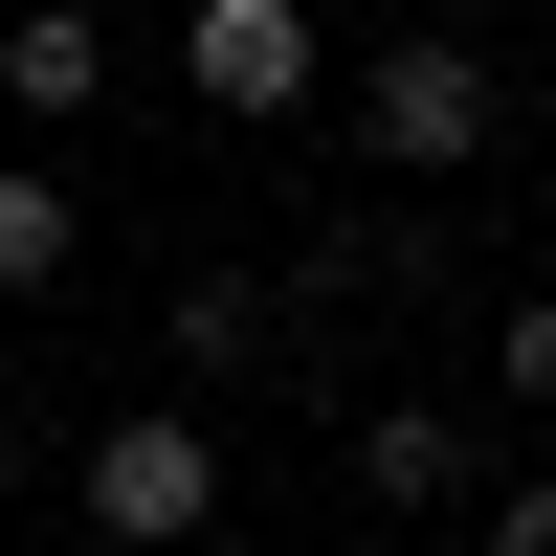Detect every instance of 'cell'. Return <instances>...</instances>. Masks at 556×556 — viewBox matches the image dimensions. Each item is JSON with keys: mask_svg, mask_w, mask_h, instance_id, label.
Masks as SVG:
<instances>
[{"mask_svg": "<svg viewBox=\"0 0 556 556\" xmlns=\"http://www.w3.org/2000/svg\"><path fill=\"white\" fill-rule=\"evenodd\" d=\"M356 134H379V178H468L490 134H513V89H490L468 23H401L379 67H356Z\"/></svg>", "mask_w": 556, "mask_h": 556, "instance_id": "obj_1", "label": "cell"}, {"mask_svg": "<svg viewBox=\"0 0 556 556\" xmlns=\"http://www.w3.org/2000/svg\"><path fill=\"white\" fill-rule=\"evenodd\" d=\"M178 89L245 134H290L312 89H334V45H312V0H178Z\"/></svg>", "mask_w": 556, "mask_h": 556, "instance_id": "obj_2", "label": "cell"}, {"mask_svg": "<svg viewBox=\"0 0 556 556\" xmlns=\"http://www.w3.org/2000/svg\"><path fill=\"white\" fill-rule=\"evenodd\" d=\"M89 534H112V556H178V534H223V445L178 424V401H134V424L89 445Z\"/></svg>", "mask_w": 556, "mask_h": 556, "instance_id": "obj_3", "label": "cell"}, {"mask_svg": "<svg viewBox=\"0 0 556 556\" xmlns=\"http://www.w3.org/2000/svg\"><path fill=\"white\" fill-rule=\"evenodd\" d=\"M267 356H312L290 290H267V267H201V290H178V379H267Z\"/></svg>", "mask_w": 556, "mask_h": 556, "instance_id": "obj_4", "label": "cell"}, {"mask_svg": "<svg viewBox=\"0 0 556 556\" xmlns=\"http://www.w3.org/2000/svg\"><path fill=\"white\" fill-rule=\"evenodd\" d=\"M67 267H89V201H67L45 156H0V312H45Z\"/></svg>", "mask_w": 556, "mask_h": 556, "instance_id": "obj_5", "label": "cell"}, {"mask_svg": "<svg viewBox=\"0 0 556 556\" xmlns=\"http://www.w3.org/2000/svg\"><path fill=\"white\" fill-rule=\"evenodd\" d=\"M0 89H23V112H89V89H112V23H89V0H23V23H0Z\"/></svg>", "mask_w": 556, "mask_h": 556, "instance_id": "obj_6", "label": "cell"}, {"mask_svg": "<svg viewBox=\"0 0 556 556\" xmlns=\"http://www.w3.org/2000/svg\"><path fill=\"white\" fill-rule=\"evenodd\" d=\"M356 490H379V513H445V490H468V424H445V401H379V424H356Z\"/></svg>", "mask_w": 556, "mask_h": 556, "instance_id": "obj_7", "label": "cell"}, {"mask_svg": "<svg viewBox=\"0 0 556 556\" xmlns=\"http://www.w3.org/2000/svg\"><path fill=\"white\" fill-rule=\"evenodd\" d=\"M490 379H513L534 424H556V290H513V312H490Z\"/></svg>", "mask_w": 556, "mask_h": 556, "instance_id": "obj_8", "label": "cell"}, {"mask_svg": "<svg viewBox=\"0 0 556 556\" xmlns=\"http://www.w3.org/2000/svg\"><path fill=\"white\" fill-rule=\"evenodd\" d=\"M490 556H556V468H534V490H490Z\"/></svg>", "mask_w": 556, "mask_h": 556, "instance_id": "obj_9", "label": "cell"}]
</instances>
